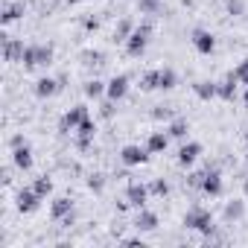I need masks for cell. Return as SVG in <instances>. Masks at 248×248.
Listing matches in <instances>:
<instances>
[{"instance_id": "obj_1", "label": "cell", "mask_w": 248, "mask_h": 248, "mask_svg": "<svg viewBox=\"0 0 248 248\" xmlns=\"http://www.w3.org/2000/svg\"><path fill=\"white\" fill-rule=\"evenodd\" d=\"M184 228H190V231H199V233L210 236V233L216 231V225H213V213H210L207 207L196 204V207H190V210L184 213Z\"/></svg>"}, {"instance_id": "obj_2", "label": "cell", "mask_w": 248, "mask_h": 248, "mask_svg": "<svg viewBox=\"0 0 248 248\" xmlns=\"http://www.w3.org/2000/svg\"><path fill=\"white\" fill-rule=\"evenodd\" d=\"M50 62H53V47H50V44H30V47L24 50V59H21V64H24L27 70L47 67Z\"/></svg>"}, {"instance_id": "obj_3", "label": "cell", "mask_w": 248, "mask_h": 248, "mask_svg": "<svg viewBox=\"0 0 248 248\" xmlns=\"http://www.w3.org/2000/svg\"><path fill=\"white\" fill-rule=\"evenodd\" d=\"M149 38H152V24L135 27L132 35H129V41H126V53H129L132 59H140V56L146 53V47H149Z\"/></svg>"}, {"instance_id": "obj_4", "label": "cell", "mask_w": 248, "mask_h": 248, "mask_svg": "<svg viewBox=\"0 0 248 248\" xmlns=\"http://www.w3.org/2000/svg\"><path fill=\"white\" fill-rule=\"evenodd\" d=\"M85 117H88V105H73V108H67L64 117H62V123H59V132H62V135L76 132V129H79V123H82Z\"/></svg>"}, {"instance_id": "obj_5", "label": "cell", "mask_w": 248, "mask_h": 248, "mask_svg": "<svg viewBox=\"0 0 248 248\" xmlns=\"http://www.w3.org/2000/svg\"><path fill=\"white\" fill-rule=\"evenodd\" d=\"M120 161L126 164V167H140V164L149 161V149L146 146H138V143H129V146L120 149Z\"/></svg>"}, {"instance_id": "obj_6", "label": "cell", "mask_w": 248, "mask_h": 248, "mask_svg": "<svg viewBox=\"0 0 248 248\" xmlns=\"http://www.w3.org/2000/svg\"><path fill=\"white\" fill-rule=\"evenodd\" d=\"M38 204H41V196H38L32 187H21V190L15 193V207H18L21 213H35Z\"/></svg>"}, {"instance_id": "obj_7", "label": "cell", "mask_w": 248, "mask_h": 248, "mask_svg": "<svg viewBox=\"0 0 248 248\" xmlns=\"http://www.w3.org/2000/svg\"><path fill=\"white\" fill-rule=\"evenodd\" d=\"M225 184H222V172L216 167H204V181H202V193L204 196H222Z\"/></svg>"}, {"instance_id": "obj_8", "label": "cell", "mask_w": 248, "mask_h": 248, "mask_svg": "<svg viewBox=\"0 0 248 248\" xmlns=\"http://www.w3.org/2000/svg\"><path fill=\"white\" fill-rule=\"evenodd\" d=\"M129 82H132V79H129L126 73H120V76H114V79H111V82L105 85V96H108V99H114V102H120L123 96L129 93Z\"/></svg>"}, {"instance_id": "obj_9", "label": "cell", "mask_w": 248, "mask_h": 248, "mask_svg": "<svg viewBox=\"0 0 248 248\" xmlns=\"http://www.w3.org/2000/svg\"><path fill=\"white\" fill-rule=\"evenodd\" d=\"M152 193H149V187L146 184H138V181H132L129 187H126V202L132 204V207H146V199H149Z\"/></svg>"}, {"instance_id": "obj_10", "label": "cell", "mask_w": 248, "mask_h": 248, "mask_svg": "<svg viewBox=\"0 0 248 248\" xmlns=\"http://www.w3.org/2000/svg\"><path fill=\"white\" fill-rule=\"evenodd\" d=\"M93 135H96V123L91 120V114L79 123V129H76V146L79 149H88L91 146V140H93Z\"/></svg>"}, {"instance_id": "obj_11", "label": "cell", "mask_w": 248, "mask_h": 248, "mask_svg": "<svg viewBox=\"0 0 248 248\" xmlns=\"http://www.w3.org/2000/svg\"><path fill=\"white\" fill-rule=\"evenodd\" d=\"M193 47L202 53V56H210L213 50H216V38H213V32H207V30H193Z\"/></svg>"}, {"instance_id": "obj_12", "label": "cell", "mask_w": 248, "mask_h": 248, "mask_svg": "<svg viewBox=\"0 0 248 248\" xmlns=\"http://www.w3.org/2000/svg\"><path fill=\"white\" fill-rule=\"evenodd\" d=\"M12 164H15L21 172H30V170H32V149H30V143L12 146Z\"/></svg>"}, {"instance_id": "obj_13", "label": "cell", "mask_w": 248, "mask_h": 248, "mask_svg": "<svg viewBox=\"0 0 248 248\" xmlns=\"http://www.w3.org/2000/svg\"><path fill=\"white\" fill-rule=\"evenodd\" d=\"M59 91H62V79L41 76V79L35 82V96H41V99H50V96H56Z\"/></svg>"}, {"instance_id": "obj_14", "label": "cell", "mask_w": 248, "mask_h": 248, "mask_svg": "<svg viewBox=\"0 0 248 248\" xmlns=\"http://www.w3.org/2000/svg\"><path fill=\"white\" fill-rule=\"evenodd\" d=\"M135 228H138L140 233H152V231H158V213H152V210L140 207V210H138V216H135Z\"/></svg>"}, {"instance_id": "obj_15", "label": "cell", "mask_w": 248, "mask_h": 248, "mask_svg": "<svg viewBox=\"0 0 248 248\" xmlns=\"http://www.w3.org/2000/svg\"><path fill=\"white\" fill-rule=\"evenodd\" d=\"M236 85H239V82H236V76H233V73H228L222 82H216V96H219V99H225V102H233V99H236Z\"/></svg>"}, {"instance_id": "obj_16", "label": "cell", "mask_w": 248, "mask_h": 248, "mask_svg": "<svg viewBox=\"0 0 248 248\" xmlns=\"http://www.w3.org/2000/svg\"><path fill=\"white\" fill-rule=\"evenodd\" d=\"M199 155H202V143L190 140V143H184V146L178 149V164H181V167H193V164L199 161Z\"/></svg>"}, {"instance_id": "obj_17", "label": "cell", "mask_w": 248, "mask_h": 248, "mask_svg": "<svg viewBox=\"0 0 248 248\" xmlns=\"http://www.w3.org/2000/svg\"><path fill=\"white\" fill-rule=\"evenodd\" d=\"M24 41H18V38H3V59L6 62H21L24 59Z\"/></svg>"}, {"instance_id": "obj_18", "label": "cell", "mask_w": 248, "mask_h": 248, "mask_svg": "<svg viewBox=\"0 0 248 248\" xmlns=\"http://www.w3.org/2000/svg\"><path fill=\"white\" fill-rule=\"evenodd\" d=\"M73 213V202L67 199V196H59V199H53V204H50V216L56 219V222H62L64 216H70Z\"/></svg>"}, {"instance_id": "obj_19", "label": "cell", "mask_w": 248, "mask_h": 248, "mask_svg": "<svg viewBox=\"0 0 248 248\" xmlns=\"http://www.w3.org/2000/svg\"><path fill=\"white\" fill-rule=\"evenodd\" d=\"M242 216H245V202H239V199L228 202V204H225V210H222V219H225V225H233V222H239Z\"/></svg>"}, {"instance_id": "obj_20", "label": "cell", "mask_w": 248, "mask_h": 248, "mask_svg": "<svg viewBox=\"0 0 248 248\" xmlns=\"http://www.w3.org/2000/svg\"><path fill=\"white\" fill-rule=\"evenodd\" d=\"M167 143H170V135L167 132H152L149 140H146V149H149V155H158V152L167 149Z\"/></svg>"}, {"instance_id": "obj_21", "label": "cell", "mask_w": 248, "mask_h": 248, "mask_svg": "<svg viewBox=\"0 0 248 248\" xmlns=\"http://www.w3.org/2000/svg\"><path fill=\"white\" fill-rule=\"evenodd\" d=\"M21 15H24V3H21V0H15V3H6V6H3V15H0V21L9 27V24H15Z\"/></svg>"}, {"instance_id": "obj_22", "label": "cell", "mask_w": 248, "mask_h": 248, "mask_svg": "<svg viewBox=\"0 0 248 248\" xmlns=\"http://www.w3.org/2000/svg\"><path fill=\"white\" fill-rule=\"evenodd\" d=\"M187 132H190V126H187V120H181V117H175V120L170 123V129H167V135H170V138H178V140H184Z\"/></svg>"}, {"instance_id": "obj_23", "label": "cell", "mask_w": 248, "mask_h": 248, "mask_svg": "<svg viewBox=\"0 0 248 248\" xmlns=\"http://www.w3.org/2000/svg\"><path fill=\"white\" fill-rule=\"evenodd\" d=\"M170 88H175V70L161 67L158 70V91H170Z\"/></svg>"}, {"instance_id": "obj_24", "label": "cell", "mask_w": 248, "mask_h": 248, "mask_svg": "<svg viewBox=\"0 0 248 248\" xmlns=\"http://www.w3.org/2000/svg\"><path fill=\"white\" fill-rule=\"evenodd\" d=\"M193 91H196L199 99H213V96H216V82H207V79H204V82H196Z\"/></svg>"}, {"instance_id": "obj_25", "label": "cell", "mask_w": 248, "mask_h": 248, "mask_svg": "<svg viewBox=\"0 0 248 248\" xmlns=\"http://www.w3.org/2000/svg\"><path fill=\"white\" fill-rule=\"evenodd\" d=\"M132 30H135V24H132V21H120V24H117V30H114V41L126 44V41H129V35H132Z\"/></svg>"}, {"instance_id": "obj_26", "label": "cell", "mask_w": 248, "mask_h": 248, "mask_svg": "<svg viewBox=\"0 0 248 248\" xmlns=\"http://www.w3.org/2000/svg\"><path fill=\"white\" fill-rule=\"evenodd\" d=\"M85 93H88L91 99H99V96L105 93V85H102L99 79H91V82H85Z\"/></svg>"}, {"instance_id": "obj_27", "label": "cell", "mask_w": 248, "mask_h": 248, "mask_svg": "<svg viewBox=\"0 0 248 248\" xmlns=\"http://www.w3.org/2000/svg\"><path fill=\"white\" fill-rule=\"evenodd\" d=\"M32 190H35V193H38V196L44 199V196H50V193H53V181H50L47 175H41V178H38V181L32 184Z\"/></svg>"}, {"instance_id": "obj_28", "label": "cell", "mask_w": 248, "mask_h": 248, "mask_svg": "<svg viewBox=\"0 0 248 248\" xmlns=\"http://www.w3.org/2000/svg\"><path fill=\"white\" fill-rule=\"evenodd\" d=\"M140 88H143V91H158V70H149V73L140 79Z\"/></svg>"}, {"instance_id": "obj_29", "label": "cell", "mask_w": 248, "mask_h": 248, "mask_svg": "<svg viewBox=\"0 0 248 248\" xmlns=\"http://www.w3.org/2000/svg\"><path fill=\"white\" fill-rule=\"evenodd\" d=\"M152 117H155V120H172L175 111H172V105H155V108H152Z\"/></svg>"}, {"instance_id": "obj_30", "label": "cell", "mask_w": 248, "mask_h": 248, "mask_svg": "<svg viewBox=\"0 0 248 248\" xmlns=\"http://www.w3.org/2000/svg\"><path fill=\"white\" fill-rule=\"evenodd\" d=\"M149 193H152V196H161V199H164V196L170 193V184H167L164 178H155V181L149 184Z\"/></svg>"}, {"instance_id": "obj_31", "label": "cell", "mask_w": 248, "mask_h": 248, "mask_svg": "<svg viewBox=\"0 0 248 248\" xmlns=\"http://www.w3.org/2000/svg\"><path fill=\"white\" fill-rule=\"evenodd\" d=\"M138 9H140L143 15H152V12L161 9V0H138Z\"/></svg>"}, {"instance_id": "obj_32", "label": "cell", "mask_w": 248, "mask_h": 248, "mask_svg": "<svg viewBox=\"0 0 248 248\" xmlns=\"http://www.w3.org/2000/svg\"><path fill=\"white\" fill-rule=\"evenodd\" d=\"M82 59H85V64H88V67H91V64H96V67H99V64H105V62H102L105 56H102L99 50H88V53H85Z\"/></svg>"}, {"instance_id": "obj_33", "label": "cell", "mask_w": 248, "mask_h": 248, "mask_svg": "<svg viewBox=\"0 0 248 248\" xmlns=\"http://www.w3.org/2000/svg\"><path fill=\"white\" fill-rule=\"evenodd\" d=\"M231 73L236 76V82L248 85V59H245V62H239V64H236V70H231Z\"/></svg>"}, {"instance_id": "obj_34", "label": "cell", "mask_w": 248, "mask_h": 248, "mask_svg": "<svg viewBox=\"0 0 248 248\" xmlns=\"http://www.w3.org/2000/svg\"><path fill=\"white\" fill-rule=\"evenodd\" d=\"M202 181H204V170H202V172L187 175V187H193V190H202Z\"/></svg>"}, {"instance_id": "obj_35", "label": "cell", "mask_w": 248, "mask_h": 248, "mask_svg": "<svg viewBox=\"0 0 248 248\" xmlns=\"http://www.w3.org/2000/svg\"><path fill=\"white\" fill-rule=\"evenodd\" d=\"M88 187H91V190H93V193H102V187H105V178H102V175H96V172H93V175H91V178H88Z\"/></svg>"}, {"instance_id": "obj_36", "label": "cell", "mask_w": 248, "mask_h": 248, "mask_svg": "<svg viewBox=\"0 0 248 248\" xmlns=\"http://www.w3.org/2000/svg\"><path fill=\"white\" fill-rule=\"evenodd\" d=\"M242 9H245L242 0H228V12H231V15H242Z\"/></svg>"}, {"instance_id": "obj_37", "label": "cell", "mask_w": 248, "mask_h": 248, "mask_svg": "<svg viewBox=\"0 0 248 248\" xmlns=\"http://www.w3.org/2000/svg\"><path fill=\"white\" fill-rule=\"evenodd\" d=\"M114 105H117V102H114V99H108V102L102 105V111H99V114H102L105 120H108V117H114Z\"/></svg>"}, {"instance_id": "obj_38", "label": "cell", "mask_w": 248, "mask_h": 248, "mask_svg": "<svg viewBox=\"0 0 248 248\" xmlns=\"http://www.w3.org/2000/svg\"><path fill=\"white\" fill-rule=\"evenodd\" d=\"M96 27H99V21H96V18H85V30H88V32H91V30H96Z\"/></svg>"}, {"instance_id": "obj_39", "label": "cell", "mask_w": 248, "mask_h": 248, "mask_svg": "<svg viewBox=\"0 0 248 248\" xmlns=\"http://www.w3.org/2000/svg\"><path fill=\"white\" fill-rule=\"evenodd\" d=\"M21 143H27V140H24V135H15V138L9 140V146H21Z\"/></svg>"}, {"instance_id": "obj_40", "label": "cell", "mask_w": 248, "mask_h": 248, "mask_svg": "<svg viewBox=\"0 0 248 248\" xmlns=\"http://www.w3.org/2000/svg\"><path fill=\"white\" fill-rule=\"evenodd\" d=\"M245 105H248V85H245Z\"/></svg>"}, {"instance_id": "obj_41", "label": "cell", "mask_w": 248, "mask_h": 248, "mask_svg": "<svg viewBox=\"0 0 248 248\" xmlns=\"http://www.w3.org/2000/svg\"><path fill=\"white\" fill-rule=\"evenodd\" d=\"M245 196H248V181H245Z\"/></svg>"}, {"instance_id": "obj_42", "label": "cell", "mask_w": 248, "mask_h": 248, "mask_svg": "<svg viewBox=\"0 0 248 248\" xmlns=\"http://www.w3.org/2000/svg\"><path fill=\"white\" fill-rule=\"evenodd\" d=\"M245 161H248V149H245Z\"/></svg>"}]
</instances>
